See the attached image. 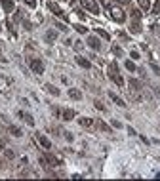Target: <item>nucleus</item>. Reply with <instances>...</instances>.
Here are the masks:
<instances>
[{"mask_svg":"<svg viewBox=\"0 0 160 181\" xmlns=\"http://www.w3.org/2000/svg\"><path fill=\"white\" fill-rule=\"evenodd\" d=\"M31 69L36 72V74H42V72H44V65H42V61L33 59V61H31Z\"/></svg>","mask_w":160,"mask_h":181,"instance_id":"nucleus-1","label":"nucleus"},{"mask_svg":"<svg viewBox=\"0 0 160 181\" xmlns=\"http://www.w3.org/2000/svg\"><path fill=\"white\" fill-rule=\"evenodd\" d=\"M17 115H19V118H23V120H25V122H27V124H29V126H34V118H33V116H31V115H29V112H25V111H19V112H17Z\"/></svg>","mask_w":160,"mask_h":181,"instance_id":"nucleus-2","label":"nucleus"},{"mask_svg":"<svg viewBox=\"0 0 160 181\" xmlns=\"http://www.w3.org/2000/svg\"><path fill=\"white\" fill-rule=\"evenodd\" d=\"M111 13H112V19H116V21H124V12L120 8H112Z\"/></svg>","mask_w":160,"mask_h":181,"instance_id":"nucleus-3","label":"nucleus"},{"mask_svg":"<svg viewBox=\"0 0 160 181\" xmlns=\"http://www.w3.org/2000/svg\"><path fill=\"white\" fill-rule=\"evenodd\" d=\"M69 95L73 97V99H76V101H80V99H82L80 90H76V88H71V90H69Z\"/></svg>","mask_w":160,"mask_h":181,"instance_id":"nucleus-4","label":"nucleus"},{"mask_svg":"<svg viewBox=\"0 0 160 181\" xmlns=\"http://www.w3.org/2000/svg\"><path fill=\"white\" fill-rule=\"evenodd\" d=\"M36 139H38V143L42 145L44 149H50V147H51V143L48 141V137H44V136H36Z\"/></svg>","mask_w":160,"mask_h":181,"instance_id":"nucleus-5","label":"nucleus"},{"mask_svg":"<svg viewBox=\"0 0 160 181\" xmlns=\"http://www.w3.org/2000/svg\"><path fill=\"white\" fill-rule=\"evenodd\" d=\"M82 6L88 8V10H92V12H97V8H95L94 0H82Z\"/></svg>","mask_w":160,"mask_h":181,"instance_id":"nucleus-6","label":"nucleus"},{"mask_svg":"<svg viewBox=\"0 0 160 181\" xmlns=\"http://www.w3.org/2000/svg\"><path fill=\"white\" fill-rule=\"evenodd\" d=\"M88 44H90L94 50H99V46H101V44H99V40L94 38V36H90V38H88Z\"/></svg>","mask_w":160,"mask_h":181,"instance_id":"nucleus-7","label":"nucleus"},{"mask_svg":"<svg viewBox=\"0 0 160 181\" xmlns=\"http://www.w3.org/2000/svg\"><path fill=\"white\" fill-rule=\"evenodd\" d=\"M2 6L6 12H12L13 10V0H2Z\"/></svg>","mask_w":160,"mask_h":181,"instance_id":"nucleus-8","label":"nucleus"},{"mask_svg":"<svg viewBox=\"0 0 160 181\" xmlns=\"http://www.w3.org/2000/svg\"><path fill=\"white\" fill-rule=\"evenodd\" d=\"M109 97H111V99H112V101L116 103V105L124 107V101H122V99H120V97H118V95H115V94H112V92H109Z\"/></svg>","mask_w":160,"mask_h":181,"instance_id":"nucleus-9","label":"nucleus"},{"mask_svg":"<svg viewBox=\"0 0 160 181\" xmlns=\"http://www.w3.org/2000/svg\"><path fill=\"white\" fill-rule=\"evenodd\" d=\"M76 61H78L80 67H84V69H90V61L84 59V57H76Z\"/></svg>","mask_w":160,"mask_h":181,"instance_id":"nucleus-10","label":"nucleus"},{"mask_svg":"<svg viewBox=\"0 0 160 181\" xmlns=\"http://www.w3.org/2000/svg\"><path fill=\"white\" fill-rule=\"evenodd\" d=\"M55 38H57V33H55V31H48V34H46V40H48V42H54Z\"/></svg>","mask_w":160,"mask_h":181,"instance_id":"nucleus-11","label":"nucleus"},{"mask_svg":"<svg viewBox=\"0 0 160 181\" xmlns=\"http://www.w3.org/2000/svg\"><path fill=\"white\" fill-rule=\"evenodd\" d=\"M80 124H82V126H92L94 120H92V118H80Z\"/></svg>","mask_w":160,"mask_h":181,"instance_id":"nucleus-12","label":"nucleus"},{"mask_svg":"<svg viewBox=\"0 0 160 181\" xmlns=\"http://www.w3.org/2000/svg\"><path fill=\"white\" fill-rule=\"evenodd\" d=\"M46 90H48V92H51L54 95H59V90H57V88H54L51 84H48V86H46Z\"/></svg>","mask_w":160,"mask_h":181,"instance_id":"nucleus-13","label":"nucleus"},{"mask_svg":"<svg viewBox=\"0 0 160 181\" xmlns=\"http://www.w3.org/2000/svg\"><path fill=\"white\" fill-rule=\"evenodd\" d=\"M10 132H12L13 136H17V137L21 136V130H19V128H15V126H10Z\"/></svg>","mask_w":160,"mask_h":181,"instance_id":"nucleus-14","label":"nucleus"},{"mask_svg":"<svg viewBox=\"0 0 160 181\" xmlns=\"http://www.w3.org/2000/svg\"><path fill=\"white\" fill-rule=\"evenodd\" d=\"M63 116L67 118V120H71V118L74 116V112H73V111H65V112H63Z\"/></svg>","mask_w":160,"mask_h":181,"instance_id":"nucleus-15","label":"nucleus"},{"mask_svg":"<svg viewBox=\"0 0 160 181\" xmlns=\"http://www.w3.org/2000/svg\"><path fill=\"white\" fill-rule=\"evenodd\" d=\"M126 67H128V71H135V65L132 61H126Z\"/></svg>","mask_w":160,"mask_h":181,"instance_id":"nucleus-16","label":"nucleus"},{"mask_svg":"<svg viewBox=\"0 0 160 181\" xmlns=\"http://www.w3.org/2000/svg\"><path fill=\"white\" fill-rule=\"evenodd\" d=\"M65 137L69 139V141H73V133H69V132H65Z\"/></svg>","mask_w":160,"mask_h":181,"instance_id":"nucleus-17","label":"nucleus"},{"mask_svg":"<svg viewBox=\"0 0 160 181\" xmlns=\"http://www.w3.org/2000/svg\"><path fill=\"white\" fill-rule=\"evenodd\" d=\"M112 126H115V128H122V124H120V122H116V120H112Z\"/></svg>","mask_w":160,"mask_h":181,"instance_id":"nucleus-18","label":"nucleus"},{"mask_svg":"<svg viewBox=\"0 0 160 181\" xmlns=\"http://www.w3.org/2000/svg\"><path fill=\"white\" fill-rule=\"evenodd\" d=\"M25 2H27L29 6H34V0H25Z\"/></svg>","mask_w":160,"mask_h":181,"instance_id":"nucleus-19","label":"nucleus"},{"mask_svg":"<svg viewBox=\"0 0 160 181\" xmlns=\"http://www.w3.org/2000/svg\"><path fill=\"white\" fill-rule=\"evenodd\" d=\"M122 2H128V0H122Z\"/></svg>","mask_w":160,"mask_h":181,"instance_id":"nucleus-20","label":"nucleus"}]
</instances>
